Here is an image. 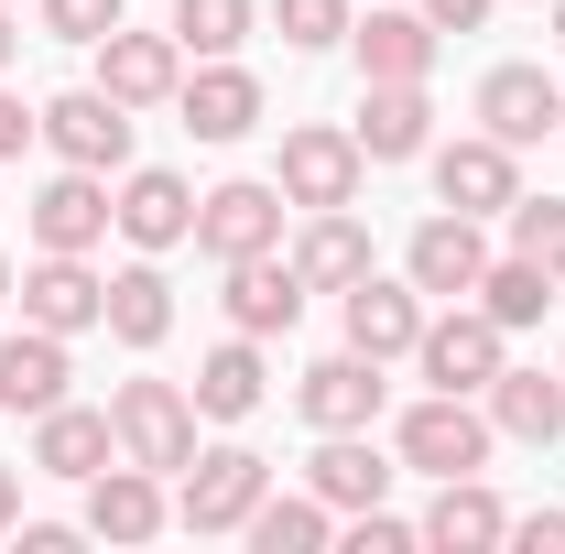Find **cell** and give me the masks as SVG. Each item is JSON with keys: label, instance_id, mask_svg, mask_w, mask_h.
Instances as JSON below:
<instances>
[{"label": "cell", "instance_id": "obj_30", "mask_svg": "<svg viewBox=\"0 0 565 554\" xmlns=\"http://www.w3.org/2000/svg\"><path fill=\"white\" fill-rule=\"evenodd\" d=\"M239 533H250L262 554H316L338 522H327V500H273V489H262V511H250Z\"/></svg>", "mask_w": 565, "mask_h": 554}, {"label": "cell", "instance_id": "obj_34", "mask_svg": "<svg viewBox=\"0 0 565 554\" xmlns=\"http://www.w3.org/2000/svg\"><path fill=\"white\" fill-rule=\"evenodd\" d=\"M273 22H282V44H305V55H316V44H338V33H349V0H273Z\"/></svg>", "mask_w": 565, "mask_h": 554}, {"label": "cell", "instance_id": "obj_16", "mask_svg": "<svg viewBox=\"0 0 565 554\" xmlns=\"http://www.w3.org/2000/svg\"><path fill=\"white\" fill-rule=\"evenodd\" d=\"M174 98H185V131H196V141H239L250 120H262V76H239L228 55H207Z\"/></svg>", "mask_w": 565, "mask_h": 554}, {"label": "cell", "instance_id": "obj_4", "mask_svg": "<svg viewBox=\"0 0 565 554\" xmlns=\"http://www.w3.org/2000/svg\"><path fill=\"white\" fill-rule=\"evenodd\" d=\"M500 338H511V327H500L490 305H457V316H435L414 338V359H424L435 392H490L500 381Z\"/></svg>", "mask_w": 565, "mask_h": 554}, {"label": "cell", "instance_id": "obj_39", "mask_svg": "<svg viewBox=\"0 0 565 554\" xmlns=\"http://www.w3.org/2000/svg\"><path fill=\"white\" fill-rule=\"evenodd\" d=\"M511 533H522L533 554H565V511H533V522H511Z\"/></svg>", "mask_w": 565, "mask_h": 554}, {"label": "cell", "instance_id": "obj_24", "mask_svg": "<svg viewBox=\"0 0 565 554\" xmlns=\"http://www.w3.org/2000/svg\"><path fill=\"white\" fill-rule=\"evenodd\" d=\"M294 273H305V294H349V283L370 273V228H359L349 207H316L305 251H294Z\"/></svg>", "mask_w": 565, "mask_h": 554}, {"label": "cell", "instance_id": "obj_9", "mask_svg": "<svg viewBox=\"0 0 565 554\" xmlns=\"http://www.w3.org/2000/svg\"><path fill=\"white\" fill-rule=\"evenodd\" d=\"M22 327H55V338L109 327V283L87 273L76 251H44V273H22Z\"/></svg>", "mask_w": 565, "mask_h": 554}, {"label": "cell", "instance_id": "obj_40", "mask_svg": "<svg viewBox=\"0 0 565 554\" xmlns=\"http://www.w3.org/2000/svg\"><path fill=\"white\" fill-rule=\"evenodd\" d=\"M11 522H22V489H11V468H0V533H11Z\"/></svg>", "mask_w": 565, "mask_h": 554}, {"label": "cell", "instance_id": "obj_27", "mask_svg": "<svg viewBox=\"0 0 565 554\" xmlns=\"http://www.w3.org/2000/svg\"><path fill=\"white\" fill-rule=\"evenodd\" d=\"M305 479H316V500H327V511H381V489H392V468H381V457H370L359 435H327Z\"/></svg>", "mask_w": 565, "mask_h": 554}, {"label": "cell", "instance_id": "obj_21", "mask_svg": "<svg viewBox=\"0 0 565 554\" xmlns=\"http://www.w3.org/2000/svg\"><path fill=\"white\" fill-rule=\"evenodd\" d=\"M414 338H424V305L403 294V283L359 273V283H349V348H359V359H403Z\"/></svg>", "mask_w": 565, "mask_h": 554}, {"label": "cell", "instance_id": "obj_20", "mask_svg": "<svg viewBox=\"0 0 565 554\" xmlns=\"http://www.w3.org/2000/svg\"><path fill=\"white\" fill-rule=\"evenodd\" d=\"M109 217H120V207H109V185H98L87 163H66V174L33 196V239H44V251H87Z\"/></svg>", "mask_w": 565, "mask_h": 554}, {"label": "cell", "instance_id": "obj_28", "mask_svg": "<svg viewBox=\"0 0 565 554\" xmlns=\"http://www.w3.org/2000/svg\"><path fill=\"white\" fill-rule=\"evenodd\" d=\"M174 327V283L163 273H109V338L120 348H163Z\"/></svg>", "mask_w": 565, "mask_h": 554}, {"label": "cell", "instance_id": "obj_12", "mask_svg": "<svg viewBox=\"0 0 565 554\" xmlns=\"http://www.w3.org/2000/svg\"><path fill=\"white\" fill-rule=\"evenodd\" d=\"M305 316V273L273 262V251H250V262H228V327L239 338H282Z\"/></svg>", "mask_w": 565, "mask_h": 554}, {"label": "cell", "instance_id": "obj_32", "mask_svg": "<svg viewBox=\"0 0 565 554\" xmlns=\"http://www.w3.org/2000/svg\"><path fill=\"white\" fill-rule=\"evenodd\" d=\"M174 44L185 55H239L250 44V0H174Z\"/></svg>", "mask_w": 565, "mask_h": 554}, {"label": "cell", "instance_id": "obj_2", "mask_svg": "<svg viewBox=\"0 0 565 554\" xmlns=\"http://www.w3.org/2000/svg\"><path fill=\"white\" fill-rule=\"evenodd\" d=\"M262 489H273V468H262L250 446H207V457H185L174 522H185V533H239V522L262 511Z\"/></svg>", "mask_w": 565, "mask_h": 554}, {"label": "cell", "instance_id": "obj_14", "mask_svg": "<svg viewBox=\"0 0 565 554\" xmlns=\"http://www.w3.org/2000/svg\"><path fill=\"white\" fill-rule=\"evenodd\" d=\"M349 44H359L370 87H424V66H435V22L424 11H370V22H349Z\"/></svg>", "mask_w": 565, "mask_h": 554}, {"label": "cell", "instance_id": "obj_41", "mask_svg": "<svg viewBox=\"0 0 565 554\" xmlns=\"http://www.w3.org/2000/svg\"><path fill=\"white\" fill-rule=\"evenodd\" d=\"M11 44H22V33H11V22H0V66H11Z\"/></svg>", "mask_w": 565, "mask_h": 554}, {"label": "cell", "instance_id": "obj_17", "mask_svg": "<svg viewBox=\"0 0 565 554\" xmlns=\"http://www.w3.org/2000/svg\"><path fill=\"white\" fill-rule=\"evenodd\" d=\"M87 533H98V544H152V533H163L152 468H98V479H87Z\"/></svg>", "mask_w": 565, "mask_h": 554}, {"label": "cell", "instance_id": "obj_22", "mask_svg": "<svg viewBox=\"0 0 565 554\" xmlns=\"http://www.w3.org/2000/svg\"><path fill=\"white\" fill-rule=\"evenodd\" d=\"M490 435H522V446H555L565 435V370H500L490 381Z\"/></svg>", "mask_w": 565, "mask_h": 554}, {"label": "cell", "instance_id": "obj_42", "mask_svg": "<svg viewBox=\"0 0 565 554\" xmlns=\"http://www.w3.org/2000/svg\"><path fill=\"white\" fill-rule=\"evenodd\" d=\"M0 305H11V262H0Z\"/></svg>", "mask_w": 565, "mask_h": 554}, {"label": "cell", "instance_id": "obj_11", "mask_svg": "<svg viewBox=\"0 0 565 554\" xmlns=\"http://www.w3.org/2000/svg\"><path fill=\"white\" fill-rule=\"evenodd\" d=\"M479 273H490V239H479V217H424L414 228V294H446V305H457V294H479Z\"/></svg>", "mask_w": 565, "mask_h": 554}, {"label": "cell", "instance_id": "obj_23", "mask_svg": "<svg viewBox=\"0 0 565 554\" xmlns=\"http://www.w3.org/2000/svg\"><path fill=\"white\" fill-rule=\"evenodd\" d=\"M120 239H141V251L196 239V196H185V174H131V185H120Z\"/></svg>", "mask_w": 565, "mask_h": 554}, {"label": "cell", "instance_id": "obj_26", "mask_svg": "<svg viewBox=\"0 0 565 554\" xmlns=\"http://www.w3.org/2000/svg\"><path fill=\"white\" fill-rule=\"evenodd\" d=\"M500 533H511V511H500L479 479H446L435 511H424V544H446V554H479V544H500Z\"/></svg>", "mask_w": 565, "mask_h": 554}, {"label": "cell", "instance_id": "obj_37", "mask_svg": "<svg viewBox=\"0 0 565 554\" xmlns=\"http://www.w3.org/2000/svg\"><path fill=\"white\" fill-rule=\"evenodd\" d=\"M424 22H435V33H479V22H490V0H424Z\"/></svg>", "mask_w": 565, "mask_h": 554}, {"label": "cell", "instance_id": "obj_8", "mask_svg": "<svg viewBox=\"0 0 565 554\" xmlns=\"http://www.w3.org/2000/svg\"><path fill=\"white\" fill-rule=\"evenodd\" d=\"M98 87L120 109H152V98L185 87V44L174 33H98Z\"/></svg>", "mask_w": 565, "mask_h": 554}, {"label": "cell", "instance_id": "obj_35", "mask_svg": "<svg viewBox=\"0 0 565 554\" xmlns=\"http://www.w3.org/2000/svg\"><path fill=\"white\" fill-rule=\"evenodd\" d=\"M44 33H66V44H98V33H120V0H44Z\"/></svg>", "mask_w": 565, "mask_h": 554}, {"label": "cell", "instance_id": "obj_29", "mask_svg": "<svg viewBox=\"0 0 565 554\" xmlns=\"http://www.w3.org/2000/svg\"><path fill=\"white\" fill-rule=\"evenodd\" d=\"M196 414H217V424L262 414V348H250V338H228L207 370H196Z\"/></svg>", "mask_w": 565, "mask_h": 554}, {"label": "cell", "instance_id": "obj_43", "mask_svg": "<svg viewBox=\"0 0 565 554\" xmlns=\"http://www.w3.org/2000/svg\"><path fill=\"white\" fill-rule=\"evenodd\" d=\"M555 44H565V0H555Z\"/></svg>", "mask_w": 565, "mask_h": 554}, {"label": "cell", "instance_id": "obj_38", "mask_svg": "<svg viewBox=\"0 0 565 554\" xmlns=\"http://www.w3.org/2000/svg\"><path fill=\"white\" fill-rule=\"evenodd\" d=\"M33 131H44V109H22V98H0V163H11V152H22Z\"/></svg>", "mask_w": 565, "mask_h": 554}, {"label": "cell", "instance_id": "obj_3", "mask_svg": "<svg viewBox=\"0 0 565 554\" xmlns=\"http://www.w3.org/2000/svg\"><path fill=\"white\" fill-rule=\"evenodd\" d=\"M403 468L424 479H479L490 468V414H468V392H435L403 414Z\"/></svg>", "mask_w": 565, "mask_h": 554}, {"label": "cell", "instance_id": "obj_1", "mask_svg": "<svg viewBox=\"0 0 565 554\" xmlns=\"http://www.w3.org/2000/svg\"><path fill=\"white\" fill-rule=\"evenodd\" d=\"M109 435H120V457L131 468H185L196 457V403L174 392V381H120V403H109Z\"/></svg>", "mask_w": 565, "mask_h": 554}, {"label": "cell", "instance_id": "obj_6", "mask_svg": "<svg viewBox=\"0 0 565 554\" xmlns=\"http://www.w3.org/2000/svg\"><path fill=\"white\" fill-rule=\"evenodd\" d=\"M44 141L87 163V174H109V163H131V109L109 98V87H66L55 109H44Z\"/></svg>", "mask_w": 565, "mask_h": 554}, {"label": "cell", "instance_id": "obj_18", "mask_svg": "<svg viewBox=\"0 0 565 554\" xmlns=\"http://www.w3.org/2000/svg\"><path fill=\"white\" fill-rule=\"evenodd\" d=\"M120 457V435H109V414H76V403H55V414H33V468L44 479H98Z\"/></svg>", "mask_w": 565, "mask_h": 554}, {"label": "cell", "instance_id": "obj_15", "mask_svg": "<svg viewBox=\"0 0 565 554\" xmlns=\"http://www.w3.org/2000/svg\"><path fill=\"white\" fill-rule=\"evenodd\" d=\"M435 196H446V207L457 217H511V141H446V152H435Z\"/></svg>", "mask_w": 565, "mask_h": 554}, {"label": "cell", "instance_id": "obj_36", "mask_svg": "<svg viewBox=\"0 0 565 554\" xmlns=\"http://www.w3.org/2000/svg\"><path fill=\"white\" fill-rule=\"evenodd\" d=\"M349 544H359V554H403V544H414V533H403L392 511H359V522H349Z\"/></svg>", "mask_w": 565, "mask_h": 554}, {"label": "cell", "instance_id": "obj_31", "mask_svg": "<svg viewBox=\"0 0 565 554\" xmlns=\"http://www.w3.org/2000/svg\"><path fill=\"white\" fill-rule=\"evenodd\" d=\"M479 305H490L500 327H533V316H544V305H555V273H544V262H522V251H511V262H490V273H479Z\"/></svg>", "mask_w": 565, "mask_h": 554}, {"label": "cell", "instance_id": "obj_33", "mask_svg": "<svg viewBox=\"0 0 565 554\" xmlns=\"http://www.w3.org/2000/svg\"><path fill=\"white\" fill-rule=\"evenodd\" d=\"M511 251L565 273V196H511Z\"/></svg>", "mask_w": 565, "mask_h": 554}, {"label": "cell", "instance_id": "obj_13", "mask_svg": "<svg viewBox=\"0 0 565 554\" xmlns=\"http://www.w3.org/2000/svg\"><path fill=\"white\" fill-rule=\"evenodd\" d=\"M294 403H305V424H327V435H359V424L381 414V359H316L305 381H294Z\"/></svg>", "mask_w": 565, "mask_h": 554}, {"label": "cell", "instance_id": "obj_19", "mask_svg": "<svg viewBox=\"0 0 565 554\" xmlns=\"http://www.w3.org/2000/svg\"><path fill=\"white\" fill-rule=\"evenodd\" d=\"M66 403V338L55 327H22L0 348V414H55Z\"/></svg>", "mask_w": 565, "mask_h": 554}, {"label": "cell", "instance_id": "obj_5", "mask_svg": "<svg viewBox=\"0 0 565 554\" xmlns=\"http://www.w3.org/2000/svg\"><path fill=\"white\" fill-rule=\"evenodd\" d=\"M359 131H327V120H305V131H282V196L294 207H349L359 196Z\"/></svg>", "mask_w": 565, "mask_h": 554}, {"label": "cell", "instance_id": "obj_10", "mask_svg": "<svg viewBox=\"0 0 565 554\" xmlns=\"http://www.w3.org/2000/svg\"><path fill=\"white\" fill-rule=\"evenodd\" d=\"M479 120H490V141H544V131H565V87L544 66H500L490 87H479Z\"/></svg>", "mask_w": 565, "mask_h": 554}, {"label": "cell", "instance_id": "obj_7", "mask_svg": "<svg viewBox=\"0 0 565 554\" xmlns=\"http://www.w3.org/2000/svg\"><path fill=\"white\" fill-rule=\"evenodd\" d=\"M273 239H282V185H217V196H196V251L207 262H250Z\"/></svg>", "mask_w": 565, "mask_h": 554}, {"label": "cell", "instance_id": "obj_25", "mask_svg": "<svg viewBox=\"0 0 565 554\" xmlns=\"http://www.w3.org/2000/svg\"><path fill=\"white\" fill-rule=\"evenodd\" d=\"M424 131H435L424 87H370V98H359V152H370V163H414Z\"/></svg>", "mask_w": 565, "mask_h": 554}]
</instances>
